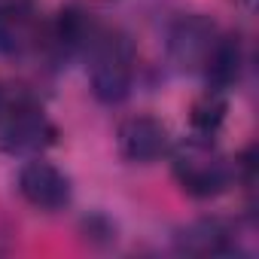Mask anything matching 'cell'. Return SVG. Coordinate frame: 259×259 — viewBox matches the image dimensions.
Returning a JSON list of instances; mask_svg holds the SVG:
<instances>
[{"mask_svg": "<svg viewBox=\"0 0 259 259\" xmlns=\"http://www.w3.org/2000/svg\"><path fill=\"white\" fill-rule=\"evenodd\" d=\"M85 61H89L92 92L101 104L113 107V104H122L132 95L138 52H135V43L125 31L98 28L89 49H85Z\"/></svg>", "mask_w": 259, "mask_h": 259, "instance_id": "1", "label": "cell"}, {"mask_svg": "<svg viewBox=\"0 0 259 259\" xmlns=\"http://www.w3.org/2000/svg\"><path fill=\"white\" fill-rule=\"evenodd\" d=\"M171 174L177 186L192 195V198H213L223 195L238 177H235V162L220 153V147L210 138H186L180 144H171Z\"/></svg>", "mask_w": 259, "mask_h": 259, "instance_id": "2", "label": "cell"}, {"mask_svg": "<svg viewBox=\"0 0 259 259\" xmlns=\"http://www.w3.org/2000/svg\"><path fill=\"white\" fill-rule=\"evenodd\" d=\"M55 138L58 128L34 98H19L13 104H4V113H0V150L4 153L19 159L43 156L55 144Z\"/></svg>", "mask_w": 259, "mask_h": 259, "instance_id": "3", "label": "cell"}, {"mask_svg": "<svg viewBox=\"0 0 259 259\" xmlns=\"http://www.w3.org/2000/svg\"><path fill=\"white\" fill-rule=\"evenodd\" d=\"M217 37L220 28L213 19L201 13H186L174 19V25L168 28V61L180 73H201Z\"/></svg>", "mask_w": 259, "mask_h": 259, "instance_id": "4", "label": "cell"}, {"mask_svg": "<svg viewBox=\"0 0 259 259\" xmlns=\"http://www.w3.org/2000/svg\"><path fill=\"white\" fill-rule=\"evenodd\" d=\"M46 28L37 0H0V55L22 61L43 46Z\"/></svg>", "mask_w": 259, "mask_h": 259, "instance_id": "5", "label": "cell"}, {"mask_svg": "<svg viewBox=\"0 0 259 259\" xmlns=\"http://www.w3.org/2000/svg\"><path fill=\"white\" fill-rule=\"evenodd\" d=\"M116 147L122 153V159L135 162V165H153L159 159L168 156L171 150V135L162 119L156 116H128L119 122L116 128Z\"/></svg>", "mask_w": 259, "mask_h": 259, "instance_id": "6", "label": "cell"}, {"mask_svg": "<svg viewBox=\"0 0 259 259\" xmlns=\"http://www.w3.org/2000/svg\"><path fill=\"white\" fill-rule=\"evenodd\" d=\"M19 192L28 204L52 213L70 204L73 189H70V177L58 165L46 162L43 156H31L19 171Z\"/></svg>", "mask_w": 259, "mask_h": 259, "instance_id": "7", "label": "cell"}, {"mask_svg": "<svg viewBox=\"0 0 259 259\" xmlns=\"http://www.w3.org/2000/svg\"><path fill=\"white\" fill-rule=\"evenodd\" d=\"M95 31H98V25L92 22V16H89L85 10L67 7V10L58 13V19L52 22L49 34L43 37V43H46L49 55H52L58 64H64V61H70V58H76V55H85V49H89Z\"/></svg>", "mask_w": 259, "mask_h": 259, "instance_id": "8", "label": "cell"}, {"mask_svg": "<svg viewBox=\"0 0 259 259\" xmlns=\"http://www.w3.org/2000/svg\"><path fill=\"white\" fill-rule=\"evenodd\" d=\"M174 247L177 253H186V256H229L238 250V235L232 223L204 217L183 226L174 235Z\"/></svg>", "mask_w": 259, "mask_h": 259, "instance_id": "9", "label": "cell"}, {"mask_svg": "<svg viewBox=\"0 0 259 259\" xmlns=\"http://www.w3.org/2000/svg\"><path fill=\"white\" fill-rule=\"evenodd\" d=\"M241 70H244V43L238 34H220L201 73L207 79V89H220V92H229L238 79H241Z\"/></svg>", "mask_w": 259, "mask_h": 259, "instance_id": "10", "label": "cell"}, {"mask_svg": "<svg viewBox=\"0 0 259 259\" xmlns=\"http://www.w3.org/2000/svg\"><path fill=\"white\" fill-rule=\"evenodd\" d=\"M226 113H229V101H226V92L220 89H207L204 95H198L189 107V125H192V135L198 138H217L220 128L226 122Z\"/></svg>", "mask_w": 259, "mask_h": 259, "instance_id": "11", "label": "cell"}, {"mask_svg": "<svg viewBox=\"0 0 259 259\" xmlns=\"http://www.w3.org/2000/svg\"><path fill=\"white\" fill-rule=\"evenodd\" d=\"M4 104H7V98H4V89H0V113H4Z\"/></svg>", "mask_w": 259, "mask_h": 259, "instance_id": "12", "label": "cell"}]
</instances>
